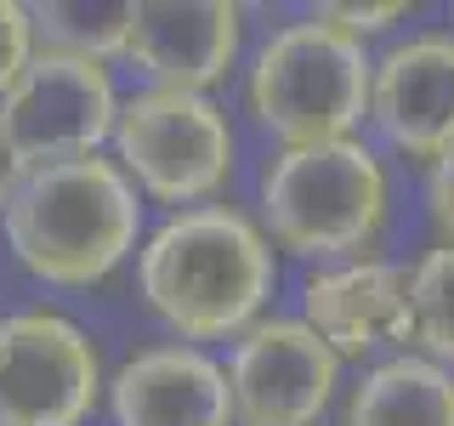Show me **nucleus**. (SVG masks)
<instances>
[{
    "instance_id": "1",
    "label": "nucleus",
    "mask_w": 454,
    "mask_h": 426,
    "mask_svg": "<svg viewBox=\"0 0 454 426\" xmlns=\"http://www.w3.org/2000/svg\"><path fill=\"white\" fill-rule=\"evenodd\" d=\"M278 284V256L262 222L233 205L170 210L137 245V290L142 307L176 341H239L262 319Z\"/></svg>"
},
{
    "instance_id": "2",
    "label": "nucleus",
    "mask_w": 454,
    "mask_h": 426,
    "mask_svg": "<svg viewBox=\"0 0 454 426\" xmlns=\"http://www.w3.org/2000/svg\"><path fill=\"white\" fill-rule=\"evenodd\" d=\"M23 273L57 290H91L142 245V193L108 154L35 165L0 217Z\"/></svg>"
},
{
    "instance_id": "3",
    "label": "nucleus",
    "mask_w": 454,
    "mask_h": 426,
    "mask_svg": "<svg viewBox=\"0 0 454 426\" xmlns=\"http://www.w3.org/2000/svg\"><path fill=\"white\" fill-rule=\"evenodd\" d=\"M392 182L364 137L278 148L262 170V233L307 262H352L380 239Z\"/></svg>"
},
{
    "instance_id": "4",
    "label": "nucleus",
    "mask_w": 454,
    "mask_h": 426,
    "mask_svg": "<svg viewBox=\"0 0 454 426\" xmlns=\"http://www.w3.org/2000/svg\"><path fill=\"white\" fill-rule=\"evenodd\" d=\"M369 75L375 57L364 40L312 18L284 23L255 46L245 68V108L278 148L340 142L369 120Z\"/></svg>"
},
{
    "instance_id": "5",
    "label": "nucleus",
    "mask_w": 454,
    "mask_h": 426,
    "mask_svg": "<svg viewBox=\"0 0 454 426\" xmlns=\"http://www.w3.org/2000/svg\"><path fill=\"white\" fill-rule=\"evenodd\" d=\"M108 142L131 188L170 210L210 205L227 188L239 154L233 120L216 97L165 91V85H142L137 97H120V120Z\"/></svg>"
},
{
    "instance_id": "6",
    "label": "nucleus",
    "mask_w": 454,
    "mask_h": 426,
    "mask_svg": "<svg viewBox=\"0 0 454 426\" xmlns=\"http://www.w3.org/2000/svg\"><path fill=\"white\" fill-rule=\"evenodd\" d=\"M97 335L57 307L0 319V426H85L103 404Z\"/></svg>"
},
{
    "instance_id": "7",
    "label": "nucleus",
    "mask_w": 454,
    "mask_h": 426,
    "mask_svg": "<svg viewBox=\"0 0 454 426\" xmlns=\"http://www.w3.org/2000/svg\"><path fill=\"white\" fill-rule=\"evenodd\" d=\"M0 120H6V131L18 142L28 170L35 165H63V160L97 154L114 137L120 91H114L108 63L35 46L28 68L18 75V85L0 97Z\"/></svg>"
},
{
    "instance_id": "8",
    "label": "nucleus",
    "mask_w": 454,
    "mask_h": 426,
    "mask_svg": "<svg viewBox=\"0 0 454 426\" xmlns=\"http://www.w3.org/2000/svg\"><path fill=\"white\" fill-rule=\"evenodd\" d=\"M222 369L233 426H318L340 398V359L301 319H255Z\"/></svg>"
},
{
    "instance_id": "9",
    "label": "nucleus",
    "mask_w": 454,
    "mask_h": 426,
    "mask_svg": "<svg viewBox=\"0 0 454 426\" xmlns=\"http://www.w3.org/2000/svg\"><path fill=\"white\" fill-rule=\"evenodd\" d=\"M369 120L403 160L454 154V28H420L375 57Z\"/></svg>"
},
{
    "instance_id": "10",
    "label": "nucleus",
    "mask_w": 454,
    "mask_h": 426,
    "mask_svg": "<svg viewBox=\"0 0 454 426\" xmlns=\"http://www.w3.org/2000/svg\"><path fill=\"white\" fill-rule=\"evenodd\" d=\"M245 6L233 0H142L131 6L125 63L165 91H205L239 68Z\"/></svg>"
},
{
    "instance_id": "11",
    "label": "nucleus",
    "mask_w": 454,
    "mask_h": 426,
    "mask_svg": "<svg viewBox=\"0 0 454 426\" xmlns=\"http://www.w3.org/2000/svg\"><path fill=\"white\" fill-rule=\"evenodd\" d=\"M108 409L114 426H233L227 369L188 341L131 352L108 381Z\"/></svg>"
},
{
    "instance_id": "12",
    "label": "nucleus",
    "mask_w": 454,
    "mask_h": 426,
    "mask_svg": "<svg viewBox=\"0 0 454 426\" xmlns=\"http://www.w3.org/2000/svg\"><path fill=\"white\" fill-rule=\"evenodd\" d=\"M301 324L335 359H369L403 347V267L387 256L330 262L301 284Z\"/></svg>"
},
{
    "instance_id": "13",
    "label": "nucleus",
    "mask_w": 454,
    "mask_h": 426,
    "mask_svg": "<svg viewBox=\"0 0 454 426\" xmlns=\"http://www.w3.org/2000/svg\"><path fill=\"white\" fill-rule=\"evenodd\" d=\"M340 426H454V369L420 352L375 359L340 398Z\"/></svg>"
},
{
    "instance_id": "14",
    "label": "nucleus",
    "mask_w": 454,
    "mask_h": 426,
    "mask_svg": "<svg viewBox=\"0 0 454 426\" xmlns=\"http://www.w3.org/2000/svg\"><path fill=\"white\" fill-rule=\"evenodd\" d=\"M403 347L454 369V250L432 245L403 267Z\"/></svg>"
},
{
    "instance_id": "15",
    "label": "nucleus",
    "mask_w": 454,
    "mask_h": 426,
    "mask_svg": "<svg viewBox=\"0 0 454 426\" xmlns=\"http://www.w3.org/2000/svg\"><path fill=\"white\" fill-rule=\"evenodd\" d=\"M28 23H35V46L114 63L131 40V0H46L28 6Z\"/></svg>"
},
{
    "instance_id": "16",
    "label": "nucleus",
    "mask_w": 454,
    "mask_h": 426,
    "mask_svg": "<svg viewBox=\"0 0 454 426\" xmlns=\"http://www.w3.org/2000/svg\"><path fill=\"white\" fill-rule=\"evenodd\" d=\"M28 57H35V23H28V6L0 0V97L18 85Z\"/></svg>"
},
{
    "instance_id": "17",
    "label": "nucleus",
    "mask_w": 454,
    "mask_h": 426,
    "mask_svg": "<svg viewBox=\"0 0 454 426\" xmlns=\"http://www.w3.org/2000/svg\"><path fill=\"white\" fill-rule=\"evenodd\" d=\"M318 18H324V23H335L340 35H352V40H369V35H387L392 23H403V18H409V6H403V0H387V6L330 0V6H318Z\"/></svg>"
},
{
    "instance_id": "18",
    "label": "nucleus",
    "mask_w": 454,
    "mask_h": 426,
    "mask_svg": "<svg viewBox=\"0 0 454 426\" xmlns=\"http://www.w3.org/2000/svg\"><path fill=\"white\" fill-rule=\"evenodd\" d=\"M426 205H432L437 245L454 250V154H443L437 165H426Z\"/></svg>"
},
{
    "instance_id": "19",
    "label": "nucleus",
    "mask_w": 454,
    "mask_h": 426,
    "mask_svg": "<svg viewBox=\"0 0 454 426\" xmlns=\"http://www.w3.org/2000/svg\"><path fill=\"white\" fill-rule=\"evenodd\" d=\"M23 177H28V165H23L18 142H12V131H6V120H0V217H6L12 193L23 188Z\"/></svg>"
}]
</instances>
